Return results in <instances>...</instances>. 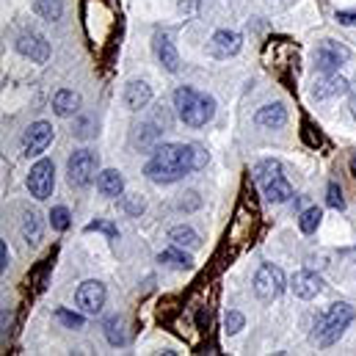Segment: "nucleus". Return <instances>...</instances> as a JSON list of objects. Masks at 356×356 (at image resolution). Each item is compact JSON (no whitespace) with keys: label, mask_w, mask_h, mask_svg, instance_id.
<instances>
[{"label":"nucleus","mask_w":356,"mask_h":356,"mask_svg":"<svg viewBox=\"0 0 356 356\" xmlns=\"http://www.w3.org/2000/svg\"><path fill=\"white\" fill-rule=\"evenodd\" d=\"M208 166V152L199 144H163L152 152L146 163V177L152 183H177L180 177Z\"/></svg>","instance_id":"f257e3e1"},{"label":"nucleus","mask_w":356,"mask_h":356,"mask_svg":"<svg viewBox=\"0 0 356 356\" xmlns=\"http://www.w3.org/2000/svg\"><path fill=\"white\" fill-rule=\"evenodd\" d=\"M119 25H122V17L111 0H86L83 3V28L97 47L108 45L116 36Z\"/></svg>","instance_id":"f03ea898"},{"label":"nucleus","mask_w":356,"mask_h":356,"mask_svg":"<svg viewBox=\"0 0 356 356\" xmlns=\"http://www.w3.org/2000/svg\"><path fill=\"white\" fill-rule=\"evenodd\" d=\"M174 108L188 127H205L216 113V100L208 94H199L191 86H183L174 91Z\"/></svg>","instance_id":"7ed1b4c3"},{"label":"nucleus","mask_w":356,"mask_h":356,"mask_svg":"<svg viewBox=\"0 0 356 356\" xmlns=\"http://www.w3.org/2000/svg\"><path fill=\"white\" fill-rule=\"evenodd\" d=\"M353 307L351 304H331L318 320H315V331H312V340L318 342V345H334L340 337H342V331L351 326V320H353Z\"/></svg>","instance_id":"20e7f679"},{"label":"nucleus","mask_w":356,"mask_h":356,"mask_svg":"<svg viewBox=\"0 0 356 356\" xmlns=\"http://www.w3.org/2000/svg\"><path fill=\"white\" fill-rule=\"evenodd\" d=\"M282 290H285V274H282V268L265 263L257 271V276H254V293H257V298L260 301H276L282 296Z\"/></svg>","instance_id":"39448f33"},{"label":"nucleus","mask_w":356,"mask_h":356,"mask_svg":"<svg viewBox=\"0 0 356 356\" xmlns=\"http://www.w3.org/2000/svg\"><path fill=\"white\" fill-rule=\"evenodd\" d=\"M97 166H100V160H97V155H94L91 149H78V152L69 157V166H67L69 183L78 186V188H86V186L94 180Z\"/></svg>","instance_id":"423d86ee"},{"label":"nucleus","mask_w":356,"mask_h":356,"mask_svg":"<svg viewBox=\"0 0 356 356\" xmlns=\"http://www.w3.org/2000/svg\"><path fill=\"white\" fill-rule=\"evenodd\" d=\"M345 61H351V50H348L345 45H340V42L326 39V42H320L318 50H315V67H318L323 75L334 72V69H337L340 64H345Z\"/></svg>","instance_id":"0eeeda50"},{"label":"nucleus","mask_w":356,"mask_h":356,"mask_svg":"<svg viewBox=\"0 0 356 356\" xmlns=\"http://www.w3.org/2000/svg\"><path fill=\"white\" fill-rule=\"evenodd\" d=\"M56 168H53V160H39L34 168H31V177H28V188L36 199H47L53 194V186H56Z\"/></svg>","instance_id":"6e6552de"},{"label":"nucleus","mask_w":356,"mask_h":356,"mask_svg":"<svg viewBox=\"0 0 356 356\" xmlns=\"http://www.w3.org/2000/svg\"><path fill=\"white\" fill-rule=\"evenodd\" d=\"M75 301H78V307L86 315H97L102 309V304H105V285L102 282H94V279L83 282L78 287V293H75Z\"/></svg>","instance_id":"1a4fd4ad"},{"label":"nucleus","mask_w":356,"mask_h":356,"mask_svg":"<svg viewBox=\"0 0 356 356\" xmlns=\"http://www.w3.org/2000/svg\"><path fill=\"white\" fill-rule=\"evenodd\" d=\"M50 141H53V127H50L47 122H36V124L28 127V133H25V138H23V152H25L28 157L42 155V152L50 146Z\"/></svg>","instance_id":"9d476101"},{"label":"nucleus","mask_w":356,"mask_h":356,"mask_svg":"<svg viewBox=\"0 0 356 356\" xmlns=\"http://www.w3.org/2000/svg\"><path fill=\"white\" fill-rule=\"evenodd\" d=\"M17 50H20L25 58L36 61V64H45V61L50 58V45H47L42 36H36V34L20 36V39H17Z\"/></svg>","instance_id":"9b49d317"},{"label":"nucleus","mask_w":356,"mask_h":356,"mask_svg":"<svg viewBox=\"0 0 356 356\" xmlns=\"http://www.w3.org/2000/svg\"><path fill=\"white\" fill-rule=\"evenodd\" d=\"M290 287H293V293H296L298 298H315V296L323 290V279H320L315 271H298V274L293 276Z\"/></svg>","instance_id":"f8f14e48"},{"label":"nucleus","mask_w":356,"mask_h":356,"mask_svg":"<svg viewBox=\"0 0 356 356\" xmlns=\"http://www.w3.org/2000/svg\"><path fill=\"white\" fill-rule=\"evenodd\" d=\"M210 50L216 58H230L241 50V34L235 31H216L213 34V42H210Z\"/></svg>","instance_id":"ddd939ff"},{"label":"nucleus","mask_w":356,"mask_h":356,"mask_svg":"<svg viewBox=\"0 0 356 356\" xmlns=\"http://www.w3.org/2000/svg\"><path fill=\"white\" fill-rule=\"evenodd\" d=\"M345 91H348V80H345L342 75H334V72H329L326 78L315 80L312 97H318V100H326V97H340V94H345Z\"/></svg>","instance_id":"4468645a"},{"label":"nucleus","mask_w":356,"mask_h":356,"mask_svg":"<svg viewBox=\"0 0 356 356\" xmlns=\"http://www.w3.org/2000/svg\"><path fill=\"white\" fill-rule=\"evenodd\" d=\"M155 53H157V61H160L168 72L180 69V56H177L174 42H171L166 34H155Z\"/></svg>","instance_id":"2eb2a0df"},{"label":"nucleus","mask_w":356,"mask_h":356,"mask_svg":"<svg viewBox=\"0 0 356 356\" xmlns=\"http://www.w3.org/2000/svg\"><path fill=\"white\" fill-rule=\"evenodd\" d=\"M149 100H152V89H149L144 80H133V83H127V89H124V105H127L130 111H141V108H146V105H149Z\"/></svg>","instance_id":"dca6fc26"},{"label":"nucleus","mask_w":356,"mask_h":356,"mask_svg":"<svg viewBox=\"0 0 356 356\" xmlns=\"http://www.w3.org/2000/svg\"><path fill=\"white\" fill-rule=\"evenodd\" d=\"M254 122H257L260 127H268V130H279V127H285V122H287V111H285V108H282L279 102H274V105H263V108L257 111Z\"/></svg>","instance_id":"f3484780"},{"label":"nucleus","mask_w":356,"mask_h":356,"mask_svg":"<svg viewBox=\"0 0 356 356\" xmlns=\"http://www.w3.org/2000/svg\"><path fill=\"white\" fill-rule=\"evenodd\" d=\"M122 188H124V180L116 168H108L97 177V191L102 197H122Z\"/></svg>","instance_id":"a211bd4d"},{"label":"nucleus","mask_w":356,"mask_h":356,"mask_svg":"<svg viewBox=\"0 0 356 356\" xmlns=\"http://www.w3.org/2000/svg\"><path fill=\"white\" fill-rule=\"evenodd\" d=\"M53 108H56L58 116H72V113H78V108H80V97H78L75 91H69V89H61V91L53 97Z\"/></svg>","instance_id":"6ab92c4d"},{"label":"nucleus","mask_w":356,"mask_h":356,"mask_svg":"<svg viewBox=\"0 0 356 356\" xmlns=\"http://www.w3.org/2000/svg\"><path fill=\"white\" fill-rule=\"evenodd\" d=\"M263 188H265V199L268 202H276V205H282V202H287L293 197V188H290V183L285 180L282 174L276 177V180H271L268 186H263Z\"/></svg>","instance_id":"aec40b11"},{"label":"nucleus","mask_w":356,"mask_h":356,"mask_svg":"<svg viewBox=\"0 0 356 356\" xmlns=\"http://www.w3.org/2000/svg\"><path fill=\"white\" fill-rule=\"evenodd\" d=\"M168 238H171L174 246H180V249H199V246H202L199 235H197L191 227H174V230L168 232Z\"/></svg>","instance_id":"412c9836"},{"label":"nucleus","mask_w":356,"mask_h":356,"mask_svg":"<svg viewBox=\"0 0 356 356\" xmlns=\"http://www.w3.org/2000/svg\"><path fill=\"white\" fill-rule=\"evenodd\" d=\"M282 174V163L279 160H263L254 166V180L260 186H268L271 180H276V177Z\"/></svg>","instance_id":"4be33fe9"},{"label":"nucleus","mask_w":356,"mask_h":356,"mask_svg":"<svg viewBox=\"0 0 356 356\" xmlns=\"http://www.w3.org/2000/svg\"><path fill=\"white\" fill-rule=\"evenodd\" d=\"M23 232H25V238L31 243H39L42 241V216L34 213V210H28L25 219H23Z\"/></svg>","instance_id":"5701e85b"},{"label":"nucleus","mask_w":356,"mask_h":356,"mask_svg":"<svg viewBox=\"0 0 356 356\" xmlns=\"http://www.w3.org/2000/svg\"><path fill=\"white\" fill-rule=\"evenodd\" d=\"M163 265H171V268H191L194 265V260L188 257V254H183V252H177V249H166V252H160V257H157Z\"/></svg>","instance_id":"b1692460"},{"label":"nucleus","mask_w":356,"mask_h":356,"mask_svg":"<svg viewBox=\"0 0 356 356\" xmlns=\"http://www.w3.org/2000/svg\"><path fill=\"white\" fill-rule=\"evenodd\" d=\"M320 219H323V213H320V208H309V210H304V213L298 216V230H301L304 235H312V232L318 230V224H320Z\"/></svg>","instance_id":"393cba45"},{"label":"nucleus","mask_w":356,"mask_h":356,"mask_svg":"<svg viewBox=\"0 0 356 356\" xmlns=\"http://www.w3.org/2000/svg\"><path fill=\"white\" fill-rule=\"evenodd\" d=\"M61 12H64V6H61V0H36V14L39 17H45V20H58L61 17Z\"/></svg>","instance_id":"a878e982"},{"label":"nucleus","mask_w":356,"mask_h":356,"mask_svg":"<svg viewBox=\"0 0 356 356\" xmlns=\"http://www.w3.org/2000/svg\"><path fill=\"white\" fill-rule=\"evenodd\" d=\"M105 337L111 345H124V331H122V320L119 318H108L105 320Z\"/></svg>","instance_id":"bb28decb"},{"label":"nucleus","mask_w":356,"mask_h":356,"mask_svg":"<svg viewBox=\"0 0 356 356\" xmlns=\"http://www.w3.org/2000/svg\"><path fill=\"white\" fill-rule=\"evenodd\" d=\"M56 318L67 326V329H83V315H78V312H69V309H56Z\"/></svg>","instance_id":"cd10ccee"},{"label":"nucleus","mask_w":356,"mask_h":356,"mask_svg":"<svg viewBox=\"0 0 356 356\" xmlns=\"http://www.w3.org/2000/svg\"><path fill=\"white\" fill-rule=\"evenodd\" d=\"M326 202H329L331 210H342V208H345V199H342V191H340L337 183H329V188H326Z\"/></svg>","instance_id":"c85d7f7f"},{"label":"nucleus","mask_w":356,"mask_h":356,"mask_svg":"<svg viewBox=\"0 0 356 356\" xmlns=\"http://www.w3.org/2000/svg\"><path fill=\"white\" fill-rule=\"evenodd\" d=\"M50 224H53V230H58V232L69 230V210H67V208H53Z\"/></svg>","instance_id":"c756f323"},{"label":"nucleus","mask_w":356,"mask_h":356,"mask_svg":"<svg viewBox=\"0 0 356 356\" xmlns=\"http://www.w3.org/2000/svg\"><path fill=\"white\" fill-rule=\"evenodd\" d=\"M243 323H246V318H243L241 312H227V318H224L227 334H238V331L243 329Z\"/></svg>","instance_id":"7c9ffc66"},{"label":"nucleus","mask_w":356,"mask_h":356,"mask_svg":"<svg viewBox=\"0 0 356 356\" xmlns=\"http://www.w3.org/2000/svg\"><path fill=\"white\" fill-rule=\"evenodd\" d=\"M304 141H307L309 146H320V144H323V135L315 133V127H312L309 122H304Z\"/></svg>","instance_id":"2f4dec72"},{"label":"nucleus","mask_w":356,"mask_h":356,"mask_svg":"<svg viewBox=\"0 0 356 356\" xmlns=\"http://www.w3.org/2000/svg\"><path fill=\"white\" fill-rule=\"evenodd\" d=\"M97 230H100V232H108L111 238H116V227H113V224H105V221H91V224L86 227V232H97Z\"/></svg>","instance_id":"473e14b6"},{"label":"nucleus","mask_w":356,"mask_h":356,"mask_svg":"<svg viewBox=\"0 0 356 356\" xmlns=\"http://www.w3.org/2000/svg\"><path fill=\"white\" fill-rule=\"evenodd\" d=\"M340 25H356V12H337Z\"/></svg>","instance_id":"72a5a7b5"},{"label":"nucleus","mask_w":356,"mask_h":356,"mask_svg":"<svg viewBox=\"0 0 356 356\" xmlns=\"http://www.w3.org/2000/svg\"><path fill=\"white\" fill-rule=\"evenodd\" d=\"M127 210L130 213H144V199L141 197H130L127 199Z\"/></svg>","instance_id":"f704fd0d"},{"label":"nucleus","mask_w":356,"mask_h":356,"mask_svg":"<svg viewBox=\"0 0 356 356\" xmlns=\"http://www.w3.org/2000/svg\"><path fill=\"white\" fill-rule=\"evenodd\" d=\"M180 208H183V210H194V208H199V197H197L194 191H188V202L183 199V202H180Z\"/></svg>","instance_id":"c9c22d12"},{"label":"nucleus","mask_w":356,"mask_h":356,"mask_svg":"<svg viewBox=\"0 0 356 356\" xmlns=\"http://www.w3.org/2000/svg\"><path fill=\"white\" fill-rule=\"evenodd\" d=\"M0 260H3V263H0V268H9V249H6V243H0Z\"/></svg>","instance_id":"e433bc0d"},{"label":"nucleus","mask_w":356,"mask_h":356,"mask_svg":"<svg viewBox=\"0 0 356 356\" xmlns=\"http://www.w3.org/2000/svg\"><path fill=\"white\" fill-rule=\"evenodd\" d=\"M180 9H183V12H197V0H188V3L183 0V3H180Z\"/></svg>","instance_id":"4c0bfd02"},{"label":"nucleus","mask_w":356,"mask_h":356,"mask_svg":"<svg viewBox=\"0 0 356 356\" xmlns=\"http://www.w3.org/2000/svg\"><path fill=\"white\" fill-rule=\"evenodd\" d=\"M351 174H353V180H356V155L351 157Z\"/></svg>","instance_id":"58836bf2"},{"label":"nucleus","mask_w":356,"mask_h":356,"mask_svg":"<svg viewBox=\"0 0 356 356\" xmlns=\"http://www.w3.org/2000/svg\"><path fill=\"white\" fill-rule=\"evenodd\" d=\"M351 113H353V119H356V94H353V100H351Z\"/></svg>","instance_id":"ea45409f"}]
</instances>
